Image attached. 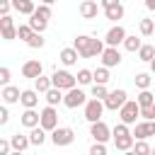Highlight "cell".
<instances>
[{
    "instance_id": "obj_1",
    "label": "cell",
    "mask_w": 155,
    "mask_h": 155,
    "mask_svg": "<svg viewBox=\"0 0 155 155\" xmlns=\"http://www.w3.org/2000/svg\"><path fill=\"white\" fill-rule=\"evenodd\" d=\"M73 46L78 48L80 58H94V56L99 58V56L104 53V48H107V44H104L102 39H92V36H85V34L75 36Z\"/></svg>"
},
{
    "instance_id": "obj_2",
    "label": "cell",
    "mask_w": 155,
    "mask_h": 155,
    "mask_svg": "<svg viewBox=\"0 0 155 155\" xmlns=\"http://www.w3.org/2000/svg\"><path fill=\"white\" fill-rule=\"evenodd\" d=\"M51 82H53V87H58V90H73V87L78 85V78H75L73 73H68V70H53V73H51Z\"/></svg>"
},
{
    "instance_id": "obj_3",
    "label": "cell",
    "mask_w": 155,
    "mask_h": 155,
    "mask_svg": "<svg viewBox=\"0 0 155 155\" xmlns=\"http://www.w3.org/2000/svg\"><path fill=\"white\" fill-rule=\"evenodd\" d=\"M138 116H140V104H138V99H128V102L119 109V119H121L124 124H128V126H131V124H138V121H136Z\"/></svg>"
},
{
    "instance_id": "obj_4",
    "label": "cell",
    "mask_w": 155,
    "mask_h": 155,
    "mask_svg": "<svg viewBox=\"0 0 155 155\" xmlns=\"http://www.w3.org/2000/svg\"><path fill=\"white\" fill-rule=\"evenodd\" d=\"M51 140H53V145H56V148L70 145V143L75 140V131H73L70 126H58V128H53V131H51Z\"/></svg>"
},
{
    "instance_id": "obj_5",
    "label": "cell",
    "mask_w": 155,
    "mask_h": 155,
    "mask_svg": "<svg viewBox=\"0 0 155 155\" xmlns=\"http://www.w3.org/2000/svg\"><path fill=\"white\" fill-rule=\"evenodd\" d=\"M63 104H65L68 109H78V107H85V104H87V94H85L80 87L65 90V94H63Z\"/></svg>"
},
{
    "instance_id": "obj_6",
    "label": "cell",
    "mask_w": 155,
    "mask_h": 155,
    "mask_svg": "<svg viewBox=\"0 0 155 155\" xmlns=\"http://www.w3.org/2000/svg\"><path fill=\"white\" fill-rule=\"evenodd\" d=\"M104 99H87V104H85V119L90 121V124H94V121H102V114H104Z\"/></svg>"
},
{
    "instance_id": "obj_7",
    "label": "cell",
    "mask_w": 155,
    "mask_h": 155,
    "mask_svg": "<svg viewBox=\"0 0 155 155\" xmlns=\"http://www.w3.org/2000/svg\"><path fill=\"white\" fill-rule=\"evenodd\" d=\"M128 102V97H126V90H111L109 94H107V99H104V107L109 109V111H116V109H121L124 104Z\"/></svg>"
},
{
    "instance_id": "obj_8",
    "label": "cell",
    "mask_w": 155,
    "mask_h": 155,
    "mask_svg": "<svg viewBox=\"0 0 155 155\" xmlns=\"http://www.w3.org/2000/svg\"><path fill=\"white\" fill-rule=\"evenodd\" d=\"M39 114H41V124H39L41 128H46V131L58 128V111H56V107H51V104H48V107H44Z\"/></svg>"
},
{
    "instance_id": "obj_9",
    "label": "cell",
    "mask_w": 155,
    "mask_h": 155,
    "mask_svg": "<svg viewBox=\"0 0 155 155\" xmlns=\"http://www.w3.org/2000/svg\"><path fill=\"white\" fill-rule=\"evenodd\" d=\"M90 136L94 138V143H107L109 138H114V136H111V128H109L104 121H94V124H90Z\"/></svg>"
},
{
    "instance_id": "obj_10",
    "label": "cell",
    "mask_w": 155,
    "mask_h": 155,
    "mask_svg": "<svg viewBox=\"0 0 155 155\" xmlns=\"http://www.w3.org/2000/svg\"><path fill=\"white\" fill-rule=\"evenodd\" d=\"M150 136H155V121H138V124H133V138H138V140H145V138H150Z\"/></svg>"
},
{
    "instance_id": "obj_11",
    "label": "cell",
    "mask_w": 155,
    "mask_h": 155,
    "mask_svg": "<svg viewBox=\"0 0 155 155\" xmlns=\"http://www.w3.org/2000/svg\"><path fill=\"white\" fill-rule=\"evenodd\" d=\"M128 34H126V29L121 27V24H114L109 31H107V36H104V44L107 46H119V44H124V39H126Z\"/></svg>"
},
{
    "instance_id": "obj_12",
    "label": "cell",
    "mask_w": 155,
    "mask_h": 155,
    "mask_svg": "<svg viewBox=\"0 0 155 155\" xmlns=\"http://www.w3.org/2000/svg\"><path fill=\"white\" fill-rule=\"evenodd\" d=\"M39 75H44V65H41V61H36V58H31V61H24V65H22V78L36 80Z\"/></svg>"
},
{
    "instance_id": "obj_13",
    "label": "cell",
    "mask_w": 155,
    "mask_h": 155,
    "mask_svg": "<svg viewBox=\"0 0 155 155\" xmlns=\"http://www.w3.org/2000/svg\"><path fill=\"white\" fill-rule=\"evenodd\" d=\"M0 31H2V39H5V41L17 39V27H15V22H12L10 15H2V17H0Z\"/></svg>"
},
{
    "instance_id": "obj_14",
    "label": "cell",
    "mask_w": 155,
    "mask_h": 155,
    "mask_svg": "<svg viewBox=\"0 0 155 155\" xmlns=\"http://www.w3.org/2000/svg\"><path fill=\"white\" fill-rule=\"evenodd\" d=\"M99 58H102V65L114 68V65H119V63H121V51H119L116 46H107V48H104V53H102Z\"/></svg>"
},
{
    "instance_id": "obj_15",
    "label": "cell",
    "mask_w": 155,
    "mask_h": 155,
    "mask_svg": "<svg viewBox=\"0 0 155 155\" xmlns=\"http://www.w3.org/2000/svg\"><path fill=\"white\" fill-rule=\"evenodd\" d=\"M78 12H80L82 19H94L99 15V2L97 0H82L80 7H78Z\"/></svg>"
},
{
    "instance_id": "obj_16",
    "label": "cell",
    "mask_w": 155,
    "mask_h": 155,
    "mask_svg": "<svg viewBox=\"0 0 155 155\" xmlns=\"http://www.w3.org/2000/svg\"><path fill=\"white\" fill-rule=\"evenodd\" d=\"M0 97H2L5 104H15V102L22 99V92H19V87H15V85H5L2 92H0Z\"/></svg>"
},
{
    "instance_id": "obj_17",
    "label": "cell",
    "mask_w": 155,
    "mask_h": 155,
    "mask_svg": "<svg viewBox=\"0 0 155 155\" xmlns=\"http://www.w3.org/2000/svg\"><path fill=\"white\" fill-rule=\"evenodd\" d=\"M19 124H22V126H27V128H34V126H39V124H41V114H36L34 109H24V111H22V116H19Z\"/></svg>"
},
{
    "instance_id": "obj_18",
    "label": "cell",
    "mask_w": 155,
    "mask_h": 155,
    "mask_svg": "<svg viewBox=\"0 0 155 155\" xmlns=\"http://www.w3.org/2000/svg\"><path fill=\"white\" fill-rule=\"evenodd\" d=\"M58 58H61V63H63V65H75V63H78V58H80V53H78V48H75V46H65V48L58 53Z\"/></svg>"
},
{
    "instance_id": "obj_19",
    "label": "cell",
    "mask_w": 155,
    "mask_h": 155,
    "mask_svg": "<svg viewBox=\"0 0 155 155\" xmlns=\"http://www.w3.org/2000/svg\"><path fill=\"white\" fill-rule=\"evenodd\" d=\"M10 143H12V150H19V153H24V150L31 145L29 136H24V133H12V136H10Z\"/></svg>"
},
{
    "instance_id": "obj_20",
    "label": "cell",
    "mask_w": 155,
    "mask_h": 155,
    "mask_svg": "<svg viewBox=\"0 0 155 155\" xmlns=\"http://www.w3.org/2000/svg\"><path fill=\"white\" fill-rule=\"evenodd\" d=\"M22 107L24 109H34L36 104H39V92L36 90H22Z\"/></svg>"
},
{
    "instance_id": "obj_21",
    "label": "cell",
    "mask_w": 155,
    "mask_h": 155,
    "mask_svg": "<svg viewBox=\"0 0 155 155\" xmlns=\"http://www.w3.org/2000/svg\"><path fill=\"white\" fill-rule=\"evenodd\" d=\"M133 143H136L133 133H128V136H116V138H114V145H116V150H121V153L133 150Z\"/></svg>"
},
{
    "instance_id": "obj_22",
    "label": "cell",
    "mask_w": 155,
    "mask_h": 155,
    "mask_svg": "<svg viewBox=\"0 0 155 155\" xmlns=\"http://www.w3.org/2000/svg\"><path fill=\"white\" fill-rule=\"evenodd\" d=\"M12 7H15L19 15H34V10H36L34 0H12Z\"/></svg>"
},
{
    "instance_id": "obj_23",
    "label": "cell",
    "mask_w": 155,
    "mask_h": 155,
    "mask_svg": "<svg viewBox=\"0 0 155 155\" xmlns=\"http://www.w3.org/2000/svg\"><path fill=\"white\" fill-rule=\"evenodd\" d=\"M51 87H53V82H51V78H46V75H39V78L34 80V90H36L39 94H46Z\"/></svg>"
},
{
    "instance_id": "obj_24",
    "label": "cell",
    "mask_w": 155,
    "mask_h": 155,
    "mask_svg": "<svg viewBox=\"0 0 155 155\" xmlns=\"http://www.w3.org/2000/svg\"><path fill=\"white\" fill-rule=\"evenodd\" d=\"M150 75H153V73H136V78H133L136 87H138V90H150V82H153Z\"/></svg>"
},
{
    "instance_id": "obj_25",
    "label": "cell",
    "mask_w": 155,
    "mask_h": 155,
    "mask_svg": "<svg viewBox=\"0 0 155 155\" xmlns=\"http://www.w3.org/2000/svg\"><path fill=\"white\" fill-rule=\"evenodd\" d=\"M138 58H140L143 63H150V61L155 58V46H153V44H143V46L138 48Z\"/></svg>"
},
{
    "instance_id": "obj_26",
    "label": "cell",
    "mask_w": 155,
    "mask_h": 155,
    "mask_svg": "<svg viewBox=\"0 0 155 155\" xmlns=\"http://www.w3.org/2000/svg\"><path fill=\"white\" fill-rule=\"evenodd\" d=\"M104 17L111 19V22H119V19L124 17V5L119 2V5H114V7H107V10H104Z\"/></svg>"
},
{
    "instance_id": "obj_27",
    "label": "cell",
    "mask_w": 155,
    "mask_h": 155,
    "mask_svg": "<svg viewBox=\"0 0 155 155\" xmlns=\"http://www.w3.org/2000/svg\"><path fill=\"white\" fill-rule=\"evenodd\" d=\"M34 31H39V34H44L46 31V27H48V22L46 19H41V17H36V15H29V22H27Z\"/></svg>"
},
{
    "instance_id": "obj_28",
    "label": "cell",
    "mask_w": 155,
    "mask_h": 155,
    "mask_svg": "<svg viewBox=\"0 0 155 155\" xmlns=\"http://www.w3.org/2000/svg\"><path fill=\"white\" fill-rule=\"evenodd\" d=\"M75 78H78V85H92V82H94V70H87V68H80Z\"/></svg>"
},
{
    "instance_id": "obj_29",
    "label": "cell",
    "mask_w": 155,
    "mask_h": 155,
    "mask_svg": "<svg viewBox=\"0 0 155 155\" xmlns=\"http://www.w3.org/2000/svg\"><path fill=\"white\" fill-rule=\"evenodd\" d=\"M29 140H31V145H41V143L46 140V128L34 126V128H31V133H29Z\"/></svg>"
},
{
    "instance_id": "obj_30",
    "label": "cell",
    "mask_w": 155,
    "mask_h": 155,
    "mask_svg": "<svg viewBox=\"0 0 155 155\" xmlns=\"http://www.w3.org/2000/svg\"><path fill=\"white\" fill-rule=\"evenodd\" d=\"M140 46H143V41H140L136 34H131V36H126V39H124V48H126V51H131V53H136Z\"/></svg>"
},
{
    "instance_id": "obj_31",
    "label": "cell",
    "mask_w": 155,
    "mask_h": 155,
    "mask_svg": "<svg viewBox=\"0 0 155 155\" xmlns=\"http://www.w3.org/2000/svg\"><path fill=\"white\" fill-rule=\"evenodd\" d=\"M46 102H48L51 107L61 104V102H63V90H58V87H51V90L46 92Z\"/></svg>"
},
{
    "instance_id": "obj_32",
    "label": "cell",
    "mask_w": 155,
    "mask_h": 155,
    "mask_svg": "<svg viewBox=\"0 0 155 155\" xmlns=\"http://www.w3.org/2000/svg\"><path fill=\"white\" fill-rule=\"evenodd\" d=\"M136 99H138L140 107H153V104H155V94H153L150 90H140V94H138Z\"/></svg>"
},
{
    "instance_id": "obj_33",
    "label": "cell",
    "mask_w": 155,
    "mask_h": 155,
    "mask_svg": "<svg viewBox=\"0 0 155 155\" xmlns=\"http://www.w3.org/2000/svg\"><path fill=\"white\" fill-rule=\"evenodd\" d=\"M138 29H140V34H143V36H153V31H155V22H153V19H148V17H143V19H140V24H138Z\"/></svg>"
},
{
    "instance_id": "obj_34",
    "label": "cell",
    "mask_w": 155,
    "mask_h": 155,
    "mask_svg": "<svg viewBox=\"0 0 155 155\" xmlns=\"http://www.w3.org/2000/svg\"><path fill=\"white\" fill-rule=\"evenodd\" d=\"M94 82H97V85H107V82H109V68H107V65H99V68L94 70Z\"/></svg>"
},
{
    "instance_id": "obj_35",
    "label": "cell",
    "mask_w": 155,
    "mask_h": 155,
    "mask_svg": "<svg viewBox=\"0 0 155 155\" xmlns=\"http://www.w3.org/2000/svg\"><path fill=\"white\" fill-rule=\"evenodd\" d=\"M31 36H34V29H31L29 24H19V27H17V39H22V41L27 44Z\"/></svg>"
},
{
    "instance_id": "obj_36",
    "label": "cell",
    "mask_w": 155,
    "mask_h": 155,
    "mask_svg": "<svg viewBox=\"0 0 155 155\" xmlns=\"http://www.w3.org/2000/svg\"><path fill=\"white\" fill-rule=\"evenodd\" d=\"M34 15H36V17H41V19H46V22H48V19H51V15H53V12H51V5H44V2H41V5H39V7H36V10H34Z\"/></svg>"
},
{
    "instance_id": "obj_37",
    "label": "cell",
    "mask_w": 155,
    "mask_h": 155,
    "mask_svg": "<svg viewBox=\"0 0 155 155\" xmlns=\"http://www.w3.org/2000/svg\"><path fill=\"white\" fill-rule=\"evenodd\" d=\"M44 44H46V39H44V34H39V31H34V36L27 41V46H29V48H41Z\"/></svg>"
},
{
    "instance_id": "obj_38",
    "label": "cell",
    "mask_w": 155,
    "mask_h": 155,
    "mask_svg": "<svg viewBox=\"0 0 155 155\" xmlns=\"http://www.w3.org/2000/svg\"><path fill=\"white\" fill-rule=\"evenodd\" d=\"M107 94H109V90H107V85H92V97L94 99H107Z\"/></svg>"
},
{
    "instance_id": "obj_39",
    "label": "cell",
    "mask_w": 155,
    "mask_h": 155,
    "mask_svg": "<svg viewBox=\"0 0 155 155\" xmlns=\"http://www.w3.org/2000/svg\"><path fill=\"white\" fill-rule=\"evenodd\" d=\"M150 150H153V148H150L145 140H136V143H133V153H136V155H150Z\"/></svg>"
},
{
    "instance_id": "obj_40",
    "label": "cell",
    "mask_w": 155,
    "mask_h": 155,
    "mask_svg": "<svg viewBox=\"0 0 155 155\" xmlns=\"http://www.w3.org/2000/svg\"><path fill=\"white\" fill-rule=\"evenodd\" d=\"M131 131H128V124H124V121H119L114 128H111V136L116 138V136H128Z\"/></svg>"
},
{
    "instance_id": "obj_41",
    "label": "cell",
    "mask_w": 155,
    "mask_h": 155,
    "mask_svg": "<svg viewBox=\"0 0 155 155\" xmlns=\"http://www.w3.org/2000/svg\"><path fill=\"white\" fill-rule=\"evenodd\" d=\"M90 155H107V145L104 143H94L90 148Z\"/></svg>"
},
{
    "instance_id": "obj_42",
    "label": "cell",
    "mask_w": 155,
    "mask_h": 155,
    "mask_svg": "<svg viewBox=\"0 0 155 155\" xmlns=\"http://www.w3.org/2000/svg\"><path fill=\"white\" fill-rule=\"evenodd\" d=\"M140 116L145 121H155V114H153V107H140Z\"/></svg>"
},
{
    "instance_id": "obj_43",
    "label": "cell",
    "mask_w": 155,
    "mask_h": 155,
    "mask_svg": "<svg viewBox=\"0 0 155 155\" xmlns=\"http://www.w3.org/2000/svg\"><path fill=\"white\" fill-rule=\"evenodd\" d=\"M0 85H10V68H0Z\"/></svg>"
},
{
    "instance_id": "obj_44",
    "label": "cell",
    "mask_w": 155,
    "mask_h": 155,
    "mask_svg": "<svg viewBox=\"0 0 155 155\" xmlns=\"http://www.w3.org/2000/svg\"><path fill=\"white\" fill-rule=\"evenodd\" d=\"M10 10H12V0H0V17L10 15Z\"/></svg>"
},
{
    "instance_id": "obj_45",
    "label": "cell",
    "mask_w": 155,
    "mask_h": 155,
    "mask_svg": "<svg viewBox=\"0 0 155 155\" xmlns=\"http://www.w3.org/2000/svg\"><path fill=\"white\" fill-rule=\"evenodd\" d=\"M10 148H12L10 138H2V140H0V155H10Z\"/></svg>"
},
{
    "instance_id": "obj_46",
    "label": "cell",
    "mask_w": 155,
    "mask_h": 155,
    "mask_svg": "<svg viewBox=\"0 0 155 155\" xmlns=\"http://www.w3.org/2000/svg\"><path fill=\"white\" fill-rule=\"evenodd\" d=\"M10 121V111H7V107H0V126H5Z\"/></svg>"
},
{
    "instance_id": "obj_47",
    "label": "cell",
    "mask_w": 155,
    "mask_h": 155,
    "mask_svg": "<svg viewBox=\"0 0 155 155\" xmlns=\"http://www.w3.org/2000/svg\"><path fill=\"white\" fill-rule=\"evenodd\" d=\"M121 0H99V5H102V10H107V7H114V5H119Z\"/></svg>"
},
{
    "instance_id": "obj_48",
    "label": "cell",
    "mask_w": 155,
    "mask_h": 155,
    "mask_svg": "<svg viewBox=\"0 0 155 155\" xmlns=\"http://www.w3.org/2000/svg\"><path fill=\"white\" fill-rule=\"evenodd\" d=\"M145 7L148 10H155V0H145Z\"/></svg>"
},
{
    "instance_id": "obj_49",
    "label": "cell",
    "mask_w": 155,
    "mask_h": 155,
    "mask_svg": "<svg viewBox=\"0 0 155 155\" xmlns=\"http://www.w3.org/2000/svg\"><path fill=\"white\" fill-rule=\"evenodd\" d=\"M148 65H150V73H153V75H155V58H153V61H150V63H148Z\"/></svg>"
},
{
    "instance_id": "obj_50",
    "label": "cell",
    "mask_w": 155,
    "mask_h": 155,
    "mask_svg": "<svg viewBox=\"0 0 155 155\" xmlns=\"http://www.w3.org/2000/svg\"><path fill=\"white\" fill-rule=\"evenodd\" d=\"M41 2H44V5H53L56 0H41Z\"/></svg>"
},
{
    "instance_id": "obj_51",
    "label": "cell",
    "mask_w": 155,
    "mask_h": 155,
    "mask_svg": "<svg viewBox=\"0 0 155 155\" xmlns=\"http://www.w3.org/2000/svg\"><path fill=\"white\" fill-rule=\"evenodd\" d=\"M124 155H136V153H133V150H126V153H124Z\"/></svg>"
},
{
    "instance_id": "obj_52",
    "label": "cell",
    "mask_w": 155,
    "mask_h": 155,
    "mask_svg": "<svg viewBox=\"0 0 155 155\" xmlns=\"http://www.w3.org/2000/svg\"><path fill=\"white\" fill-rule=\"evenodd\" d=\"M10 155H22V153H19V150H15V153H10Z\"/></svg>"
},
{
    "instance_id": "obj_53",
    "label": "cell",
    "mask_w": 155,
    "mask_h": 155,
    "mask_svg": "<svg viewBox=\"0 0 155 155\" xmlns=\"http://www.w3.org/2000/svg\"><path fill=\"white\" fill-rule=\"evenodd\" d=\"M150 155H155V148H153V150H150Z\"/></svg>"
},
{
    "instance_id": "obj_54",
    "label": "cell",
    "mask_w": 155,
    "mask_h": 155,
    "mask_svg": "<svg viewBox=\"0 0 155 155\" xmlns=\"http://www.w3.org/2000/svg\"><path fill=\"white\" fill-rule=\"evenodd\" d=\"M153 114H155V104H153Z\"/></svg>"
},
{
    "instance_id": "obj_55",
    "label": "cell",
    "mask_w": 155,
    "mask_h": 155,
    "mask_svg": "<svg viewBox=\"0 0 155 155\" xmlns=\"http://www.w3.org/2000/svg\"><path fill=\"white\" fill-rule=\"evenodd\" d=\"M153 36H155V31H153Z\"/></svg>"
},
{
    "instance_id": "obj_56",
    "label": "cell",
    "mask_w": 155,
    "mask_h": 155,
    "mask_svg": "<svg viewBox=\"0 0 155 155\" xmlns=\"http://www.w3.org/2000/svg\"><path fill=\"white\" fill-rule=\"evenodd\" d=\"M97 2H99V0H97Z\"/></svg>"
}]
</instances>
